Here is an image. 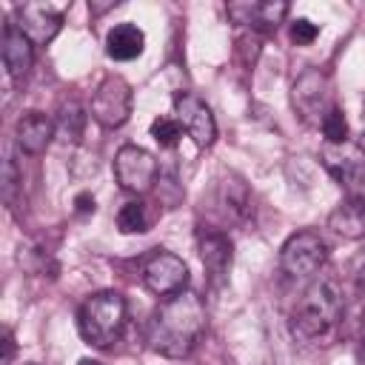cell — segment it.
I'll return each instance as SVG.
<instances>
[{
  "label": "cell",
  "instance_id": "cell-25",
  "mask_svg": "<svg viewBox=\"0 0 365 365\" xmlns=\"http://www.w3.org/2000/svg\"><path fill=\"white\" fill-rule=\"evenodd\" d=\"M74 211H77V214H94V197H91L88 191L77 194V197H74Z\"/></svg>",
  "mask_w": 365,
  "mask_h": 365
},
{
  "label": "cell",
  "instance_id": "cell-4",
  "mask_svg": "<svg viewBox=\"0 0 365 365\" xmlns=\"http://www.w3.org/2000/svg\"><path fill=\"white\" fill-rule=\"evenodd\" d=\"M328 259V245L317 231H297L279 248V265L291 279H311Z\"/></svg>",
  "mask_w": 365,
  "mask_h": 365
},
{
  "label": "cell",
  "instance_id": "cell-22",
  "mask_svg": "<svg viewBox=\"0 0 365 365\" xmlns=\"http://www.w3.org/2000/svg\"><path fill=\"white\" fill-rule=\"evenodd\" d=\"M151 137L160 143V148H174L182 137V125L177 123V117H157L151 123Z\"/></svg>",
  "mask_w": 365,
  "mask_h": 365
},
{
  "label": "cell",
  "instance_id": "cell-1",
  "mask_svg": "<svg viewBox=\"0 0 365 365\" xmlns=\"http://www.w3.org/2000/svg\"><path fill=\"white\" fill-rule=\"evenodd\" d=\"M202 334H205L202 299L194 291H180L174 297H165L154 308L145 339L154 354L168 359H182L197 348Z\"/></svg>",
  "mask_w": 365,
  "mask_h": 365
},
{
  "label": "cell",
  "instance_id": "cell-18",
  "mask_svg": "<svg viewBox=\"0 0 365 365\" xmlns=\"http://www.w3.org/2000/svg\"><path fill=\"white\" fill-rule=\"evenodd\" d=\"M220 200L225 205V214L234 220H245L251 214V194H248L245 182L237 177H231L220 185Z\"/></svg>",
  "mask_w": 365,
  "mask_h": 365
},
{
  "label": "cell",
  "instance_id": "cell-10",
  "mask_svg": "<svg viewBox=\"0 0 365 365\" xmlns=\"http://www.w3.org/2000/svg\"><path fill=\"white\" fill-rule=\"evenodd\" d=\"M14 14H17L14 26L31 40V46L51 43L63 29V11L54 9L51 3H23L14 9Z\"/></svg>",
  "mask_w": 365,
  "mask_h": 365
},
{
  "label": "cell",
  "instance_id": "cell-27",
  "mask_svg": "<svg viewBox=\"0 0 365 365\" xmlns=\"http://www.w3.org/2000/svg\"><path fill=\"white\" fill-rule=\"evenodd\" d=\"M354 274H356V282H359V285H365V254L356 259V265H354Z\"/></svg>",
  "mask_w": 365,
  "mask_h": 365
},
{
  "label": "cell",
  "instance_id": "cell-6",
  "mask_svg": "<svg viewBox=\"0 0 365 365\" xmlns=\"http://www.w3.org/2000/svg\"><path fill=\"white\" fill-rule=\"evenodd\" d=\"M131 86L120 77V74H111V77H106L100 86H97V91L91 94V106H88V111H91V117L100 123V125H106V128H117V125H123L125 120H128V114H131Z\"/></svg>",
  "mask_w": 365,
  "mask_h": 365
},
{
  "label": "cell",
  "instance_id": "cell-17",
  "mask_svg": "<svg viewBox=\"0 0 365 365\" xmlns=\"http://www.w3.org/2000/svg\"><path fill=\"white\" fill-rule=\"evenodd\" d=\"M328 225L345 237V240H362L365 237V200L345 197L328 217Z\"/></svg>",
  "mask_w": 365,
  "mask_h": 365
},
{
  "label": "cell",
  "instance_id": "cell-19",
  "mask_svg": "<svg viewBox=\"0 0 365 365\" xmlns=\"http://www.w3.org/2000/svg\"><path fill=\"white\" fill-rule=\"evenodd\" d=\"M83 128H86V108L74 100L63 103L57 114V137L63 143H77L83 137Z\"/></svg>",
  "mask_w": 365,
  "mask_h": 365
},
{
  "label": "cell",
  "instance_id": "cell-23",
  "mask_svg": "<svg viewBox=\"0 0 365 365\" xmlns=\"http://www.w3.org/2000/svg\"><path fill=\"white\" fill-rule=\"evenodd\" d=\"M317 37H319V26H317V23H311V20H305V17H297V20L291 23V40H294L297 46H311Z\"/></svg>",
  "mask_w": 365,
  "mask_h": 365
},
{
  "label": "cell",
  "instance_id": "cell-20",
  "mask_svg": "<svg viewBox=\"0 0 365 365\" xmlns=\"http://www.w3.org/2000/svg\"><path fill=\"white\" fill-rule=\"evenodd\" d=\"M148 225H151L148 202H143V200H131V202H125L117 211V228H120V234H145Z\"/></svg>",
  "mask_w": 365,
  "mask_h": 365
},
{
  "label": "cell",
  "instance_id": "cell-13",
  "mask_svg": "<svg viewBox=\"0 0 365 365\" xmlns=\"http://www.w3.org/2000/svg\"><path fill=\"white\" fill-rule=\"evenodd\" d=\"M228 14L234 23L251 29V31H271L282 17L288 14V3H271V0H254V3H231Z\"/></svg>",
  "mask_w": 365,
  "mask_h": 365
},
{
  "label": "cell",
  "instance_id": "cell-8",
  "mask_svg": "<svg viewBox=\"0 0 365 365\" xmlns=\"http://www.w3.org/2000/svg\"><path fill=\"white\" fill-rule=\"evenodd\" d=\"M114 177L123 191L145 194L157 182V160L151 151L140 145H123L114 154Z\"/></svg>",
  "mask_w": 365,
  "mask_h": 365
},
{
  "label": "cell",
  "instance_id": "cell-12",
  "mask_svg": "<svg viewBox=\"0 0 365 365\" xmlns=\"http://www.w3.org/2000/svg\"><path fill=\"white\" fill-rule=\"evenodd\" d=\"M231 240L222 231H202L200 234V259L205 265L208 282L214 288H222L228 282L231 271Z\"/></svg>",
  "mask_w": 365,
  "mask_h": 365
},
{
  "label": "cell",
  "instance_id": "cell-5",
  "mask_svg": "<svg viewBox=\"0 0 365 365\" xmlns=\"http://www.w3.org/2000/svg\"><path fill=\"white\" fill-rule=\"evenodd\" d=\"M322 165L328 174L345 188L348 197L365 200V154L359 145L342 143V145H322Z\"/></svg>",
  "mask_w": 365,
  "mask_h": 365
},
{
  "label": "cell",
  "instance_id": "cell-7",
  "mask_svg": "<svg viewBox=\"0 0 365 365\" xmlns=\"http://www.w3.org/2000/svg\"><path fill=\"white\" fill-rule=\"evenodd\" d=\"M143 282L157 297H174V294L185 291V285H188V265L182 257L157 248L143 262Z\"/></svg>",
  "mask_w": 365,
  "mask_h": 365
},
{
  "label": "cell",
  "instance_id": "cell-26",
  "mask_svg": "<svg viewBox=\"0 0 365 365\" xmlns=\"http://www.w3.org/2000/svg\"><path fill=\"white\" fill-rule=\"evenodd\" d=\"M11 356H14V336L11 331H3V365H11Z\"/></svg>",
  "mask_w": 365,
  "mask_h": 365
},
{
  "label": "cell",
  "instance_id": "cell-14",
  "mask_svg": "<svg viewBox=\"0 0 365 365\" xmlns=\"http://www.w3.org/2000/svg\"><path fill=\"white\" fill-rule=\"evenodd\" d=\"M57 134V123H51L46 114L40 111H26L20 120H17V128H14V137H17V145L26 151V154H43L48 148V143L54 140Z\"/></svg>",
  "mask_w": 365,
  "mask_h": 365
},
{
  "label": "cell",
  "instance_id": "cell-30",
  "mask_svg": "<svg viewBox=\"0 0 365 365\" xmlns=\"http://www.w3.org/2000/svg\"><path fill=\"white\" fill-rule=\"evenodd\" d=\"M359 148H362V154H365V137H362V143H359Z\"/></svg>",
  "mask_w": 365,
  "mask_h": 365
},
{
  "label": "cell",
  "instance_id": "cell-28",
  "mask_svg": "<svg viewBox=\"0 0 365 365\" xmlns=\"http://www.w3.org/2000/svg\"><path fill=\"white\" fill-rule=\"evenodd\" d=\"M354 356H356V365H365V336L359 339V345H356V351H354Z\"/></svg>",
  "mask_w": 365,
  "mask_h": 365
},
{
  "label": "cell",
  "instance_id": "cell-2",
  "mask_svg": "<svg viewBox=\"0 0 365 365\" xmlns=\"http://www.w3.org/2000/svg\"><path fill=\"white\" fill-rule=\"evenodd\" d=\"M342 322V291L331 277H314L291 311V334L305 345H328Z\"/></svg>",
  "mask_w": 365,
  "mask_h": 365
},
{
  "label": "cell",
  "instance_id": "cell-15",
  "mask_svg": "<svg viewBox=\"0 0 365 365\" xmlns=\"http://www.w3.org/2000/svg\"><path fill=\"white\" fill-rule=\"evenodd\" d=\"M31 63H34V46H31V40L14 23H9L3 29V66H6L9 77H14V80L26 77L29 68H31Z\"/></svg>",
  "mask_w": 365,
  "mask_h": 365
},
{
  "label": "cell",
  "instance_id": "cell-3",
  "mask_svg": "<svg viewBox=\"0 0 365 365\" xmlns=\"http://www.w3.org/2000/svg\"><path fill=\"white\" fill-rule=\"evenodd\" d=\"M80 336L94 348H108L125 328V297L120 291H97L77 311Z\"/></svg>",
  "mask_w": 365,
  "mask_h": 365
},
{
  "label": "cell",
  "instance_id": "cell-9",
  "mask_svg": "<svg viewBox=\"0 0 365 365\" xmlns=\"http://www.w3.org/2000/svg\"><path fill=\"white\" fill-rule=\"evenodd\" d=\"M174 114H177V123L182 125V131L200 145V148H208L214 140H217V123H214V114L211 108L191 91H177L174 94Z\"/></svg>",
  "mask_w": 365,
  "mask_h": 365
},
{
  "label": "cell",
  "instance_id": "cell-16",
  "mask_svg": "<svg viewBox=\"0 0 365 365\" xmlns=\"http://www.w3.org/2000/svg\"><path fill=\"white\" fill-rule=\"evenodd\" d=\"M143 48H145V34L134 23H117L106 34V54L111 60H120V63L134 60L143 54Z\"/></svg>",
  "mask_w": 365,
  "mask_h": 365
},
{
  "label": "cell",
  "instance_id": "cell-21",
  "mask_svg": "<svg viewBox=\"0 0 365 365\" xmlns=\"http://www.w3.org/2000/svg\"><path fill=\"white\" fill-rule=\"evenodd\" d=\"M319 128H322V134H325V143H331V145H342V143H348V120H345L342 108L331 106V111L322 117Z\"/></svg>",
  "mask_w": 365,
  "mask_h": 365
},
{
  "label": "cell",
  "instance_id": "cell-29",
  "mask_svg": "<svg viewBox=\"0 0 365 365\" xmlns=\"http://www.w3.org/2000/svg\"><path fill=\"white\" fill-rule=\"evenodd\" d=\"M80 365H103V362H97V359H88V356H86V359H80Z\"/></svg>",
  "mask_w": 365,
  "mask_h": 365
},
{
  "label": "cell",
  "instance_id": "cell-11",
  "mask_svg": "<svg viewBox=\"0 0 365 365\" xmlns=\"http://www.w3.org/2000/svg\"><path fill=\"white\" fill-rule=\"evenodd\" d=\"M294 108L305 117V120H317L322 123V117L331 111L328 106V80L317 71L308 68L297 83H294Z\"/></svg>",
  "mask_w": 365,
  "mask_h": 365
},
{
  "label": "cell",
  "instance_id": "cell-24",
  "mask_svg": "<svg viewBox=\"0 0 365 365\" xmlns=\"http://www.w3.org/2000/svg\"><path fill=\"white\" fill-rule=\"evenodd\" d=\"M17 182H20V174L14 168V160H6V165H3V194H6V200H11V191L17 188Z\"/></svg>",
  "mask_w": 365,
  "mask_h": 365
}]
</instances>
